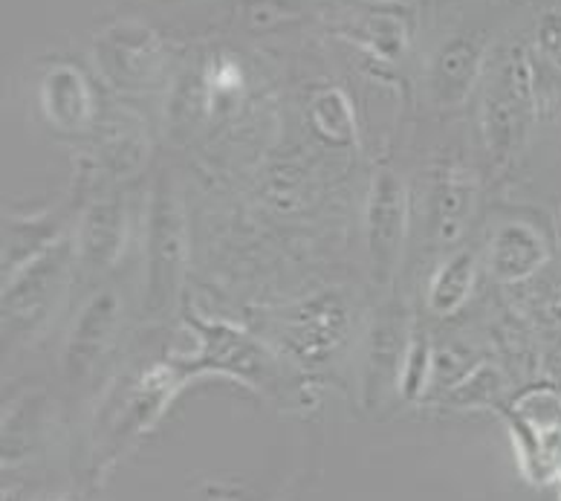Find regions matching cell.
<instances>
[{
    "mask_svg": "<svg viewBox=\"0 0 561 501\" xmlns=\"http://www.w3.org/2000/svg\"><path fill=\"white\" fill-rule=\"evenodd\" d=\"M362 41L365 47H370L379 58H388V61H397L405 49V26H402L400 18L393 15H377L370 18L365 30H362Z\"/></svg>",
    "mask_w": 561,
    "mask_h": 501,
    "instance_id": "cell-23",
    "label": "cell"
},
{
    "mask_svg": "<svg viewBox=\"0 0 561 501\" xmlns=\"http://www.w3.org/2000/svg\"><path fill=\"white\" fill-rule=\"evenodd\" d=\"M529 65L527 58L515 53L495 76L483 99V134L495 162L510 160L515 148L522 146L529 114Z\"/></svg>",
    "mask_w": 561,
    "mask_h": 501,
    "instance_id": "cell-11",
    "label": "cell"
},
{
    "mask_svg": "<svg viewBox=\"0 0 561 501\" xmlns=\"http://www.w3.org/2000/svg\"><path fill=\"white\" fill-rule=\"evenodd\" d=\"M41 435V397H24L15 412L3 418V464L24 458L38 446Z\"/></svg>",
    "mask_w": 561,
    "mask_h": 501,
    "instance_id": "cell-20",
    "label": "cell"
},
{
    "mask_svg": "<svg viewBox=\"0 0 561 501\" xmlns=\"http://www.w3.org/2000/svg\"><path fill=\"white\" fill-rule=\"evenodd\" d=\"M550 261V243L524 220H506L490 243V273L501 284H522Z\"/></svg>",
    "mask_w": 561,
    "mask_h": 501,
    "instance_id": "cell-13",
    "label": "cell"
},
{
    "mask_svg": "<svg viewBox=\"0 0 561 501\" xmlns=\"http://www.w3.org/2000/svg\"><path fill=\"white\" fill-rule=\"evenodd\" d=\"M478 201V180L460 166L437 171L428 192V232L437 243H455L469 227Z\"/></svg>",
    "mask_w": 561,
    "mask_h": 501,
    "instance_id": "cell-14",
    "label": "cell"
},
{
    "mask_svg": "<svg viewBox=\"0 0 561 501\" xmlns=\"http://www.w3.org/2000/svg\"><path fill=\"white\" fill-rule=\"evenodd\" d=\"M518 464L529 485H561V395L553 388H529L527 395L501 406Z\"/></svg>",
    "mask_w": 561,
    "mask_h": 501,
    "instance_id": "cell-6",
    "label": "cell"
},
{
    "mask_svg": "<svg viewBox=\"0 0 561 501\" xmlns=\"http://www.w3.org/2000/svg\"><path fill=\"white\" fill-rule=\"evenodd\" d=\"M432 374H434L432 340H428V333H425L423 328L414 324L409 354H405V365H402V380H400L402 400H417V397H423L428 383H432Z\"/></svg>",
    "mask_w": 561,
    "mask_h": 501,
    "instance_id": "cell-21",
    "label": "cell"
},
{
    "mask_svg": "<svg viewBox=\"0 0 561 501\" xmlns=\"http://www.w3.org/2000/svg\"><path fill=\"white\" fill-rule=\"evenodd\" d=\"M79 267L76 232L65 235L47 252L35 255L30 264L3 278V337L7 342L35 337L44 324L53 322L65 299L70 278Z\"/></svg>",
    "mask_w": 561,
    "mask_h": 501,
    "instance_id": "cell-4",
    "label": "cell"
},
{
    "mask_svg": "<svg viewBox=\"0 0 561 501\" xmlns=\"http://www.w3.org/2000/svg\"><path fill=\"white\" fill-rule=\"evenodd\" d=\"M185 264H188V224L180 189L171 178L153 186L145 220V267H142V314L160 319L176 308L183 296Z\"/></svg>",
    "mask_w": 561,
    "mask_h": 501,
    "instance_id": "cell-3",
    "label": "cell"
},
{
    "mask_svg": "<svg viewBox=\"0 0 561 501\" xmlns=\"http://www.w3.org/2000/svg\"><path fill=\"white\" fill-rule=\"evenodd\" d=\"M58 501H76V499H58Z\"/></svg>",
    "mask_w": 561,
    "mask_h": 501,
    "instance_id": "cell-26",
    "label": "cell"
},
{
    "mask_svg": "<svg viewBox=\"0 0 561 501\" xmlns=\"http://www.w3.org/2000/svg\"><path fill=\"white\" fill-rule=\"evenodd\" d=\"M559 487H561V485H559ZM559 501H561V493H559Z\"/></svg>",
    "mask_w": 561,
    "mask_h": 501,
    "instance_id": "cell-28",
    "label": "cell"
},
{
    "mask_svg": "<svg viewBox=\"0 0 561 501\" xmlns=\"http://www.w3.org/2000/svg\"><path fill=\"white\" fill-rule=\"evenodd\" d=\"M67 232V212H38V215H21L7 220L3 229V278L30 264L35 255L47 252Z\"/></svg>",
    "mask_w": 561,
    "mask_h": 501,
    "instance_id": "cell-17",
    "label": "cell"
},
{
    "mask_svg": "<svg viewBox=\"0 0 561 501\" xmlns=\"http://www.w3.org/2000/svg\"><path fill=\"white\" fill-rule=\"evenodd\" d=\"M409 212L411 197L400 174L391 169L374 171L365 201V250L377 284L391 282L393 270L400 264L409 235Z\"/></svg>",
    "mask_w": 561,
    "mask_h": 501,
    "instance_id": "cell-7",
    "label": "cell"
},
{
    "mask_svg": "<svg viewBox=\"0 0 561 501\" xmlns=\"http://www.w3.org/2000/svg\"><path fill=\"white\" fill-rule=\"evenodd\" d=\"M41 111L61 134H81L93 119V93L81 70L72 65L49 67L41 79Z\"/></svg>",
    "mask_w": 561,
    "mask_h": 501,
    "instance_id": "cell-15",
    "label": "cell"
},
{
    "mask_svg": "<svg viewBox=\"0 0 561 501\" xmlns=\"http://www.w3.org/2000/svg\"><path fill=\"white\" fill-rule=\"evenodd\" d=\"M183 322L197 337V351L192 356L174 360L188 383L203 374H224L275 403L293 400L298 391L293 363L264 340H257L255 333L226 319H209L192 305L183 308Z\"/></svg>",
    "mask_w": 561,
    "mask_h": 501,
    "instance_id": "cell-1",
    "label": "cell"
},
{
    "mask_svg": "<svg viewBox=\"0 0 561 501\" xmlns=\"http://www.w3.org/2000/svg\"><path fill=\"white\" fill-rule=\"evenodd\" d=\"M217 501H229V499H217Z\"/></svg>",
    "mask_w": 561,
    "mask_h": 501,
    "instance_id": "cell-27",
    "label": "cell"
},
{
    "mask_svg": "<svg viewBox=\"0 0 561 501\" xmlns=\"http://www.w3.org/2000/svg\"><path fill=\"white\" fill-rule=\"evenodd\" d=\"M266 333L298 368H324L351 337V305L342 293H319L266 316Z\"/></svg>",
    "mask_w": 561,
    "mask_h": 501,
    "instance_id": "cell-5",
    "label": "cell"
},
{
    "mask_svg": "<svg viewBox=\"0 0 561 501\" xmlns=\"http://www.w3.org/2000/svg\"><path fill=\"white\" fill-rule=\"evenodd\" d=\"M478 282V261L469 250L451 252L443 261L428 287V308L437 316H451L463 308Z\"/></svg>",
    "mask_w": 561,
    "mask_h": 501,
    "instance_id": "cell-18",
    "label": "cell"
},
{
    "mask_svg": "<svg viewBox=\"0 0 561 501\" xmlns=\"http://www.w3.org/2000/svg\"><path fill=\"white\" fill-rule=\"evenodd\" d=\"M130 215L119 194L93 201L81 212L79 229H76V247H79V267L90 275H105L119 264L122 252L128 247Z\"/></svg>",
    "mask_w": 561,
    "mask_h": 501,
    "instance_id": "cell-12",
    "label": "cell"
},
{
    "mask_svg": "<svg viewBox=\"0 0 561 501\" xmlns=\"http://www.w3.org/2000/svg\"><path fill=\"white\" fill-rule=\"evenodd\" d=\"M483 41L478 35H457L446 41L432 65V88L446 107L460 105L472 93L483 65Z\"/></svg>",
    "mask_w": 561,
    "mask_h": 501,
    "instance_id": "cell-16",
    "label": "cell"
},
{
    "mask_svg": "<svg viewBox=\"0 0 561 501\" xmlns=\"http://www.w3.org/2000/svg\"><path fill=\"white\" fill-rule=\"evenodd\" d=\"M411 333L414 324L402 301H388L370 319L365 337V363H362V397L370 412H377L393 391H400Z\"/></svg>",
    "mask_w": 561,
    "mask_h": 501,
    "instance_id": "cell-8",
    "label": "cell"
},
{
    "mask_svg": "<svg viewBox=\"0 0 561 501\" xmlns=\"http://www.w3.org/2000/svg\"><path fill=\"white\" fill-rule=\"evenodd\" d=\"M310 122L321 143L333 148H353L359 143V122L353 114L351 99L339 88L319 90L310 102Z\"/></svg>",
    "mask_w": 561,
    "mask_h": 501,
    "instance_id": "cell-19",
    "label": "cell"
},
{
    "mask_svg": "<svg viewBox=\"0 0 561 501\" xmlns=\"http://www.w3.org/2000/svg\"><path fill=\"white\" fill-rule=\"evenodd\" d=\"M122 328V296L113 287H99L79 310L70 333H67L61 372L70 388H79L105 363Z\"/></svg>",
    "mask_w": 561,
    "mask_h": 501,
    "instance_id": "cell-10",
    "label": "cell"
},
{
    "mask_svg": "<svg viewBox=\"0 0 561 501\" xmlns=\"http://www.w3.org/2000/svg\"><path fill=\"white\" fill-rule=\"evenodd\" d=\"M501 391H504V383H501L495 368L492 365H474L463 380L449 388L446 403L463 406V409H474V406H497L501 409Z\"/></svg>",
    "mask_w": 561,
    "mask_h": 501,
    "instance_id": "cell-22",
    "label": "cell"
},
{
    "mask_svg": "<svg viewBox=\"0 0 561 501\" xmlns=\"http://www.w3.org/2000/svg\"><path fill=\"white\" fill-rule=\"evenodd\" d=\"M96 61L113 88L125 93H145L160 81L165 70V47L151 26L139 21H119L96 38Z\"/></svg>",
    "mask_w": 561,
    "mask_h": 501,
    "instance_id": "cell-9",
    "label": "cell"
},
{
    "mask_svg": "<svg viewBox=\"0 0 561 501\" xmlns=\"http://www.w3.org/2000/svg\"><path fill=\"white\" fill-rule=\"evenodd\" d=\"M536 44L541 56L561 73V9H550L536 26Z\"/></svg>",
    "mask_w": 561,
    "mask_h": 501,
    "instance_id": "cell-25",
    "label": "cell"
},
{
    "mask_svg": "<svg viewBox=\"0 0 561 501\" xmlns=\"http://www.w3.org/2000/svg\"><path fill=\"white\" fill-rule=\"evenodd\" d=\"M243 88V70L238 61L220 56L211 65L209 76H206V96L209 99H226L234 96Z\"/></svg>",
    "mask_w": 561,
    "mask_h": 501,
    "instance_id": "cell-24",
    "label": "cell"
},
{
    "mask_svg": "<svg viewBox=\"0 0 561 501\" xmlns=\"http://www.w3.org/2000/svg\"><path fill=\"white\" fill-rule=\"evenodd\" d=\"M188 386V377L180 372V365L157 363L142 372L122 377L107 391L105 403L90 423L88 435V472L93 478L105 476L130 446L148 429L157 426L165 409L171 406L180 388Z\"/></svg>",
    "mask_w": 561,
    "mask_h": 501,
    "instance_id": "cell-2",
    "label": "cell"
}]
</instances>
